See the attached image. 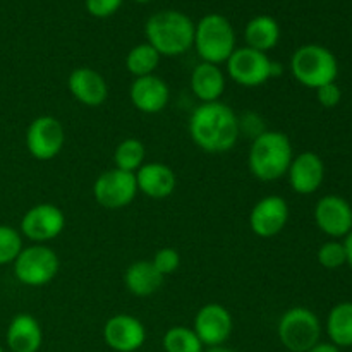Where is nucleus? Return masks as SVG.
Segmentation results:
<instances>
[{
    "instance_id": "f257e3e1",
    "label": "nucleus",
    "mask_w": 352,
    "mask_h": 352,
    "mask_svg": "<svg viewBox=\"0 0 352 352\" xmlns=\"http://www.w3.org/2000/svg\"><path fill=\"white\" fill-rule=\"evenodd\" d=\"M192 143L205 153H227L237 144L241 124L237 113L223 102L199 103L188 122Z\"/></svg>"
},
{
    "instance_id": "f03ea898",
    "label": "nucleus",
    "mask_w": 352,
    "mask_h": 352,
    "mask_svg": "<svg viewBox=\"0 0 352 352\" xmlns=\"http://www.w3.org/2000/svg\"><path fill=\"white\" fill-rule=\"evenodd\" d=\"M294 158L291 140L282 131L265 129L253 138L248 155V167L261 182H275L285 177Z\"/></svg>"
},
{
    "instance_id": "7ed1b4c3",
    "label": "nucleus",
    "mask_w": 352,
    "mask_h": 352,
    "mask_svg": "<svg viewBox=\"0 0 352 352\" xmlns=\"http://www.w3.org/2000/svg\"><path fill=\"white\" fill-rule=\"evenodd\" d=\"M144 36L162 57H177L192 48L195 23L181 10H160L146 21Z\"/></svg>"
},
{
    "instance_id": "20e7f679",
    "label": "nucleus",
    "mask_w": 352,
    "mask_h": 352,
    "mask_svg": "<svg viewBox=\"0 0 352 352\" xmlns=\"http://www.w3.org/2000/svg\"><path fill=\"white\" fill-rule=\"evenodd\" d=\"M192 47L201 62L208 64H226L236 50V31L230 21L222 14H206L198 24H195V41Z\"/></svg>"
},
{
    "instance_id": "39448f33",
    "label": "nucleus",
    "mask_w": 352,
    "mask_h": 352,
    "mask_svg": "<svg viewBox=\"0 0 352 352\" xmlns=\"http://www.w3.org/2000/svg\"><path fill=\"white\" fill-rule=\"evenodd\" d=\"M291 72L296 81L309 89H318L329 82H336L339 76V62L323 45L308 43L299 47L291 57Z\"/></svg>"
},
{
    "instance_id": "423d86ee",
    "label": "nucleus",
    "mask_w": 352,
    "mask_h": 352,
    "mask_svg": "<svg viewBox=\"0 0 352 352\" xmlns=\"http://www.w3.org/2000/svg\"><path fill=\"white\" fill-rule=\"evenodd\" d=\"M277 336L289 352H308L320 342L322 323L315 311L305 306H294L282 313Z\"/></svg>"
},
{
    "instance_id": "0eeeda50",
    "label": "nucleus",
    "mask_w": 352,
    "mask_h": 352,
    "mask_svg": "<svg viewBox=\"0 0 352 352\" xmlns=\"http://www.w3.org/2000/svg\"><path fill=\"white\" fill-rule=\"evenodd\" d=\"M12 267L21 284L26 287H43L57 277L60 260L47 244H31L23 248Z\"/></svg>"
},
{
    "instance_id": "6e6552de",
    "label": "nucleus",
    "mask_w": 352,
    "mask_h": 352,
    "mask_svg": "<svg viewBox=\"0 0 352 352\" xmlns=\"http://www.w3.org/2000/svg\"><path fill=\"white\" fill-rule=\"evenodd\" d=\"M226 64L229 78L244 88L263 86L270 81V78L280 72V65L275 64L268 54L250 47L236 48Z\"/></svg>"
},
{
    "instance_id": "1a4fd4ad",
    "label": "nucleus",
    "mask_w": 352,
    "mask_h": 352,
    "mask_svg": "<svg viewBox=\"0 0 352 352\" xmlns=\"http://www.w3.org/2000/svg\"><path fill=\"white\" fill-rule=\"evenodd\" d=\"M138 196L136 175L131 172L110 168L102 172L93 182V198L102 208H127Z\"/></svg>"
},
{
    "instance_id": "9d476101",
    "label": "nucleus",
    "mask_w": 352,
    "mask_h": 352,
    "mask_svg": "<svg viewBox=\"0 0 352 352\" xmlns=\"http://www.w3.org/2000/svg\"><path fill=\"white\" fill-rule=\"evenodd\" d=\"M26 148L33 158L40 162L54 160L65 144V129L54 116H40L28 126Z\"/></svg>"
},
{
    "instance_id": "9b49d317",
    "label": "nucleus",
    "mask_w": 352,
    "mask_h": 352,
    "mask_svg": "<svg viewBox=\"0 0 352 352\" xmlns=\"http://www.w3.org/2000/svg\"><path fill=\"white\" fill-rule=\"evenodd\" d=\"M65 229V213L52 203L31 206L21 219V236L34 244H47L57 239Z\"/></svg>"
},
{
    "instance_id": "f8f14e48",
    "label": "nucleus",
    "mask_w": 352,
    "mask_h": 352,
    "mask_svg": "<svg viewBox=\"0 0 352 352\" xmlns=\"http://www.w3.org/2000/svg\"><path fill=\"white\" fill-rule=\"evenodd\" d=\"M192 330L206 349L226 346L234 330L232 315L226 306L219 305V302L203 305L195 315Z\"/></svg>"
},
{
    "instance_id": "ddd939ff",
    "label": "nucleus",
    "mask_w": 352,
    "mask_h": 352,
    "mask_svg": "<svg viewBox=\"0 0 352 352\" xmlns=\"http://www.w3.org/2000/svg\"><path fill=\"white\" fill-rule=\"evenodd\" d=\"M289 205L282 196L270 195L254 203L250 213V229L261 239H272L287 227Z\"/></svg>"
},
{
    "instance_id": "4468645a",
    "label": "nucleus",
    "mask_w": 352,
    "mask_h": 352,
    "mask_svg": "<svg viewBox=\"0 0 352 352\" xmlns=\"http://www.w3.org/2000/svg\"><path fill=\"white\" fill-rule=\"evenodd\" d=\"M313 219L323 234L340 239L352 230V205L342 196L327 195L316 201Z\"/></svg>"
},
{
    "instance_id": "2eb2a0df",
    "label": "nucleus",
    "mask_w": 352,
    "mask_h": 352,
    "mask_svg": "<svg viewBox=\"0 0 352 352\" xmlns=\"http://www.w3.org/2000/svg\"><path fill=\"white\" fill-rule=\"evenodd\" d=\"M103 340L116 352H136L146 342V329L136 316L119 313L103 325Z\"/></svg>"
},
{
    "instance_id": "dca6fc26",
    "label": "nucleus",
    "mask_w": 352,
    "mask_h": 352,
    "mask_svg": "<svg viewBox=\"0 0 352 352\" xmlns=\"http://www.w3.org/2000/svg\"><path fill=\"white\" fill-rule=\"evenodd\" d=\"M285 175L292 191L301 196L313 195L325 181V164L315 151H302L294 155Z\"/></svg>"
},
{
    "instance_id": "f3484780",
    "label": "nucleus",
    "mask_w": 352,
    "mask_h": 352,
    "mask_svg": "<svg viewBox=\"0 0 352 352\" xmlns=\"http://www.w3.org/2000/svg\"><path fill=\"white\" fill-rule=\"evenodd\" d=\"M129 100L141 113L155 116L160 113L170 100V88L160 76L151 74L134 78L129 88Z\"/></svg>"
},
{
    "instance_id": "a211bd4d",
    "label": "nucleus",
    "mask_w": 352,
    "mask_h": 352,
    "mask_svg": "<svg viewBox=\"0 0 352 352\" xmlns=\"http://www.w3.org/2000/svg\"><path fill=\"white\" fill-rule=\"evenodd\" d=\"M67 89L76 102L85 107H100L109 98V85L98 71L76 67L67 78Z\"/></svg>"
},
{
    "instance_id": "6ab92c4d",
    "label": "nucleus",
    "mask_w": 352,
    "mask_h": 352,
    "mask_svg": "<svg viewBox=\"0 0 352 352\" xmlns=\"http://www.w3.org/2000/svg\"><path fill=\"white\" fill-rule=\"evenodd\" d=\"M134 175L138 192H143L151 199L168 198L177 188V175L174 168L162 162H146Z\"/></svg>"
},
{
    "instance_id": "aec40b11",
    "label": "nucleus",
    "mask_w": 352,
    "mask_h": 352,
    "mask_svg": "<svg viewBox=\"0 0 352 352\" xmlns=\"http://www.w3.org/2000/svg\"><path fill=\"white\" fill-rule=\"evenodd\" d=\"M6 342L10 352H38L43 344L40 322L30 313H19L7 327Z\"/></svg>"
},
{
    "instance_id": "412c9836",
    "label": "nucleus",
    "mask_w": 352,
    "mask_h": 352,
    "mask_svg": "<svg viewBox=\"0 0 352 352\" xmlns=\"http://www.w3.org/2000/svg\"><path fill=\"white\" fill-rule=\"evenodd\" d=\"M189 86L196 98L201 103L220 102L223 91H226V74L220 65L199 62L195 65L189 78Z\"/></svg>"
},
{
    "instance_id": "4be33fe9",
    "label": "nucleus",
    "mask_w": 352,
    "mask_h": 352,
    "mask_svg": "<svg viewBox=\"0 0 352 352\" xmlns=\"http://www.w3.org/2000/svg\"><path fill=\"white\" fill-rule=\"evenodd\" d=\"M165 277L155 268L151 260H138L124 272V285L129 294L136 298H148L158 292L164 285Z\"/></svg>"
},
{
    "instance_id": "5701e85b",
    "label": "nucleus",
    "mask_w": 352,
    "mask_h": 352,
    "mask_svg": "<svg viewBox=\"0 0 352 352\" xmlns=\"http://www.w3.org/2000/svg\"><path fill=\"white\" fill-rule=\"evenodd\" d=\"M244 40L246 47L268 54L280 41V26L274 17L267 14L254 16L244 28Z\"/></svg>"
},
{
    "instance_id": "b1692460",
    "label": "nucleus",
    "mask_w": 352,
    "mask_h": 352,
    "mask_svg": "<svg viewBox=\"0 0 352 352\" xmlns=\"http://www.w3.org/2000/svg\"><path fill=\"white\" fill-rule=\"evenodd\" d=\"M327 336L333 346L352 347V302H339L327 316Z\"/></svg>"
},
{
    "instance_id": "393cba45",
    "label": "nucleus",
    "mask_w": 352,
    "mask_h": 352,
    "mask_svg": "<svg viewBox=\"0 0 352 352\" xmlns=\"http://www.w3.org/2000/svg\"><path fill=\"white\" fill-rule=\"evenodd\" d=\"M146 164V146L138 138H126L113 150V167L136 174Z\"/></svg>"
},
{
    "instance_id": "a878e982",
    "label": "nucleus",
    "mask_w": 352,
    "mask_h": 352,
    "mask_svg": "<svg viewBox=\"0 0 352 352\" xmlns=\"http://www.w3.org/2000/svg\"><path fill=\"white\" fill-rule=\"evenodd\" d=\"M162 60V55L148 41L131 48L126 55V69L133 78L155 74Z\"/></svg>"
},
{
    "instance_id": "bb28decb",
    "label": "nucleus",
    "mask_w": 352,
    "mask_h": 352,
    "mask_svg": "<svg viewBox=\"0 0 352 352\" xmlns=\"http://www.w3.org/2000/svg\"><path fill=\"white\" fill-rule=\"evenodd\" d=\"M162 347H164L165 352H203L205 351V346H203L201 340L198 339L195 330L184 325L170 327V329L164 333Z\"/></svg>"
},
{
    "instance_id": "cd10ccee",
    "label": "nucleus",
    "mask_w": 352,
    "mask_h": 352,
    "mask_svg": "<svg viewBox=\"0 0 352 352\" xmlns=\"http://www.w3.org/2000/svg\"><path fill=\"white\" fill-rule=\"evenodd\" d=\"M23 236L10 226H0V267L12 265L23 251Z\"/></svg>"
},
{
    "instance_id": "c85d7f7f",
    "label": "nucleus",
    "mask_w": 352,
    "mask_h": 352,
    "mask_svg": "<svg viewBox=\"0 0 352 352\" xmlns=\"http://www.w3.org/2000/svg\"><path fill=\"white\" fill-rule=\"evenodd\" d=\"M316 260L327 270H337V268L344 267L347 263L344 244L339 243L337 239L327 241L320 246L318 253H316Z\"/></svg>"
},
{
    "instance_id": "c756f323",
    "label": "nucleus",
    "mask_w": 352,
    "mask_h": 352,
    "mask_svg": "<svg viewBox=\"0 0 352 352\" xmlns=\"http://www.w3.org/2000/svg\"><path fill=\"white\" fill-rule=\"evenodd\" d=\"M151 263L155 265V268H157L164 277H167V275L175 274V272L179 270V267H181V254H179V251L174 250V248H162V250H158L157 253H155V256L151 258Z\"/></svg>"
},
{
    "instance_id": "7c9ffc66",
    "label": "nucleus",
    "mask_w": 352,
    "mask_h": 352,
    "mask_svg": "<svg viewBox=\"0 0 352 352\" xmlns=\"http://www.w3.org/2000/svg\"><path fill=\"white\" fill-rule=\"evenodd\" d=\"M122 2L124 0H86L85 6L93 17L105 19V17L113 16L120 9Z\"/></svg>"
},
{
    "instance_id": "2f4dec72",
    "label": "nucleus",
    "mask_w": 352,
    "mask_h": 352,
    "mask_svg": "<svg viewBox=\"0 0 352 352\" xmlns=\"http://www.w3.org/2000/svg\"><path fill=\"white\" fill-rule=\"evenodd\" d=\"M315 91L316 100H318V103L323 109H336L340 103V100H342V89L339 88L337 82H329L325 86H320Z\"/></svg>"
},
{
    "instance_id": "473e14b6",
    "label": "nucleus",
    "mask_w": 352,
    "mask_h": 352,
    "mask_svg": "<svg viewBox=\"0 0 352 352\" xmlns=\"http://www.w3.org/2000/svg\"><path fill=\"white\" fill-rule=\"evenodd\" d=\"M308 352H340V349L337 346H333L332 342H322V340H320V342L316 344V346H313Z\"/></svg>"
},
{
    "instance_id": "72a5a7b5",
    "label": "nucleus",
    "mask_w": 352,
    "mask_h": 352,
    "mask_svg": "<svg viewBox=\"0 0 352 352\" xmlns=\"http://www.w3.org/2000/svg\"><path fill=\"white\" fill-rule=\"evenodd\" d=\"M344 250H346V258H347V263L352 268V230L344 237Z\"/></svg>"
},
{
    "instance_id": "f704fd0d",
    "label": "nucleus",
    "mask_w": 352,
    "mask_h": 352,
    "mask_svg": "<svg viewBox=\"0 0 352 352\" xmlns=\"http://www.w3.org/2000/svg\"><path fill=\"white\" fill-rule=\"evenodd\" d=\"M203 352H236V351L229 349V347L226 346H219V347H208V349H205Z\"/></svg>"
},
{
    "instance_id": "c9c22d12",
    "label": "nucleus",
    "mask_w": 352,
    "mask_h": 352,
    "mask_svg": "<svg viewBox=\"0 0 352 352\" xmlns=\"http://www.w3.org/2000/svg\"><path fill=\"white\" fill-rule=\"evenodd\" d=\"M133 2H138V3H146V2H151V0H133Z\"/></svg>"
},
{
    "instance_id": "e433bc0d",
    "label": "nucleus",
    "mask_w": 352,
    "mask_h": 352,
    "mask_svg": "<svg viewBox=\"0 0 352 352\" xmlns=\"http://www.w3.org/2000/svg\"><path fill=\"white\" fill-rule=\"evenodd\" d=\"M0 352H3V347L2 346H0Z\"/></svg>"
}]
</instances>
